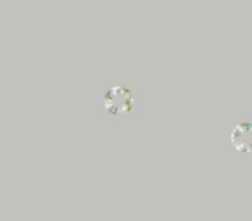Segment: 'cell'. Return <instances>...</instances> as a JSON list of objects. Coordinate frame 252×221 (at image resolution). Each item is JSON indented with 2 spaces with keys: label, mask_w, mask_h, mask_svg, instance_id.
I'll return each instance as SVG.
<instances>
[{
  "label": "cell",
  "mask_w": 252,
  "mask_h": 221,
  "mask_svg": "<svg viewBox=\"0 0 252 221\" xmlns=\"http://www.w3.org/2000/svg\"><path fill=\"white\" fill-rule=\"evenodd\" d=\"M231 145L242 154L252 152V123H240L233 128Z\"/></svg>",
  "instance_id": "cell-2"
},
{
  "label": "cell",
  "mask_w": 252,
  "mask_h": 221,
  "mask_svg": "<svg viewBox=\"0 0 252 221\" xmlns=\"http://www.w3.org/2000/svg\"><path fill=\"white\" fill-rule=\"evenodd\" d=\"M135 107V95L128 87L116 85L109 88L104 95V109L112 116H123V114L131 113Z\"/></svg>",
  "instance_id": "cell-1"
}]
</instances>
